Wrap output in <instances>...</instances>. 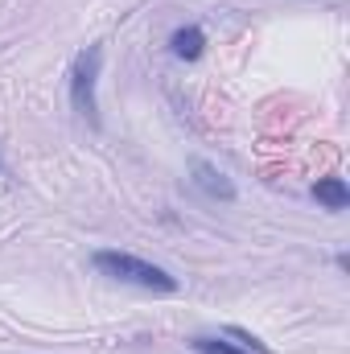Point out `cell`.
<instances>
[{
  "label": "cell",
  "mask_w": 350,
  "mask_h": 354,
  "mask_svg": "<svg viewBox=\"0 0 350 354\" xmlns=\"http://www.w3.org/2000/svg\"><path fill=\"white\" fill-rule=\"evenodd\" d=\"M198 354H252V351H243V346H231V342H223V338H194L190 342Z\"/></svg>",
  "instance_id": "obj_6"
},
{
  "label": "cell",
  "mask_w": 350,
  "mask_h": 354,
  "mask_svg": "<svg viewBox=\"0 0 350 354\" xmlns=\"http://www.w3.org/2000/svg\"><path fill=\"white\" fill-rule=\"evenodd\" d=\"M99 66H103V46H87L75 66H71V103L79 115H87L91 124H99V107H95V83H99Z\"/></svg>",
  "instance_id": "obj_2"
},
{
  "label": "cell",
  "mask_w": 350,
  "mask_h": 354,
  "mask_svg": "<svg viewBox=\"0 0 350 354\" xmlns=\"http://www.w3.org/2000/svg\"><path fill=\"white\" fill-rule=\"evenodd\" d=\"M190 181H194L210 202H235V185H231V177L223 174L219 165H210V161H190Z\"/></svg>",
  "instance_id": "obj_3"
},
{
  "label": "cell",
  "mask_w": 350,
  "mask_h": 354,
  "mask_svg": "<svg viewBox=\"0 0 350 354\" xmlns=\"http://www.w3.org/2000/svg\"><path fill=\"white\" fill-rule=\"evenodd\" d=\"M334 264H338V272H350V256H347V252H338V256H334Z\"/></svg>",
  "instance_id": "obj_8"
},
{
  "label": "cell",
  "mask_w": 350,
  "mask_h": 354,
  "mask_svg": "<svg viewBox=\"0 0 350 354\" xmlns=\"http://www.w3.org/2000/svg\"><path fill=\"white\" fill-rule=\"evenodd\" d=\"M169 50H174V58H181V62H198L202 50H206V33L198 25H181V29H174V37H169Z\"/></svg>",
  "instance_id": "obj_4"
},
{
  "label": "cell",
  "mask_w": 350,
  "mask_h": 354,
  "mask_svg": "<svg viewBox=\"0 0 350 354\" xmlns=\"http://www.w3.org/2000/svg\"><path fill=\"white\" fill-rule=\"evenodd\" d=\"M231 338H239V342H243V351H256V354H272L268 351V346H264L260 338H256V334H248V330H239V326H231Z\"/></svg>",
  "instance_id": "obj_7"
},
{
  "label": "cell",
  "mask_w": 350,
  "mask_h": 354,
  "mask_svg": "<svg viewBox=\"0 0 350 354\" xmlns=\"http://www.w3.org/2000/svg\"><path fill=\"white\" fill-rule=\"evenodd\" d=\"M0 169H4V161H0Z\"/></svg>",
  "instance_id": "obj_9"
},
{
  "label": "cell",
  "mask_w": 350,
  "mask_h": 354,
  "mask_svg": "<svg viewBox=\"0 0 350 354\" xmlns=\"http://www.w3.org/2000/svg\"><path fill=\"white\" fill-rule=\"evenodd\" d=\"M91 264L111 280H124V284H136V288H149V292H165V297L177 292V276H169L165 268L149 264L140 256H132V252H120V248H99L91 256Z\"/></svg>",
  "instance_id": "obj_1"
},
{
  "label": "cell",
  "mask_w": 350,
  "mask_h": 354,
  "mask_svg": "<svg viewBox=\"0 0 350 354\" xmlns=\"http://www.w3.org/2000/svg\"><path fill=\"white\" fill-rule=\"evenodd\" d=\"M313 198H317L326 210H347L350 206V185L342 177H322V181L313 185Z\"/></svg>",
  "instance_id": "obj_5"
}]
</instances>
